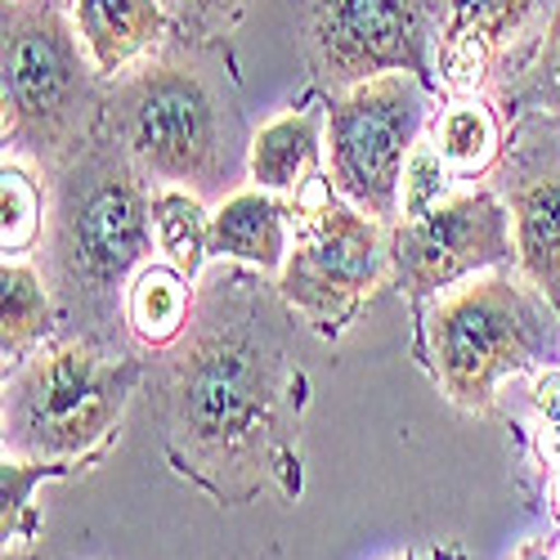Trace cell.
Returning <instances> with one entry per match:
<instances>
[{
  "instance_id": "6da1fadb",
  "label": "cell",
  "mask_w": 560,
  "mask_h": 560,
  "mask_svg": "<svg viewBox=\"0 0 560 560\" xmlns=\"http://www.w3.org/2000/svg\"><path fill=\"white\" fill-rule=\"evenodd\" d=\"M283 296L247 273L202 278L184 337L149 368L153 417L175 476L215 502L301 498V427L310 382L283 332Z\"/></svg>"
},
{
  "instance_id": "7a4b0ae2",
  "label": "cell",
  "mask_w": 560,
  "mask_h": 560,
  "mask_svg": "<svg viewBox=\"0 0 560 560\" xmlns=\"http://www.w3.org/2000/svg\"><path fill=\"white\" fill-rule=\"evenodd\" d=\"M50 175V288L68 337L117 346L126 332V292L153 252L158 184L108 130L90 135Z\"/></svg>"
},
{
  "instance_id": "3957f363",
  "label": "cell",
  "mask_w": 560,
  "mask_h": 560,
  "mask_svg": "<svg viewBox=\"0 0 560 560\" xmlns=\"http://www.w3.org/2000/svg\"><path fill=\"white\" fill-rule=\"evenodd\" d=\"M104 130L158 189H189L202 202L229 198L224 189L247 166L243 149H252L238 104L198 45H166L108 81Z\"/></svg>"
},
{
  "instance_id": "277c9868",
  "label": "cell",
  "mask_w": 560,
  "mask_h": 560,
  "mask_svg": "<svg viewBox=\"0 0 560 560\" xmlns=\"http://www.w3.org/2000/svg\"><path fill=\"white\" fill-rule=\"evenodd\" d=\"M100 77L63 0H5L0 14V139L5 158L55 171L104 130Z\"/></svg>"
},
{
  "instance_id": "5b68a950",
  "label": "cell",
  "mask_w": 560,
  "mask_h": 560,
  "mask_svg": "<svg viewBox=\"0 0 560 560\" xmlns=\"http://www.w3.org/2000/svg\"><path fill=\"white\" fill-rule=\"evenodd\" d=\"M556 354L560 314L525 273H476L427 314L431 377L462 412H489L506 377L551 368Z\"/></svg>"
},
{
  "instance_id": "8992f818",
  "label": "cell",
  "mask_w": 560,
  "mask_h": 560,
  "mask_svg": "<svg viewBox=\"0 0 560 560\" xmlns=\"http://www.w3.org/2000/svg\"><path fill=\"white\" fill-rule=\"evenodd\" d=\"M149 363L85 337L45 341L5 377L10 457H108Z\"/></svg>"
},
{
  "instance_id": "52a82bcc",
  "label": "cell",
  "mask_w": 560,
  "mask_h": 560,
  "mask_svg": "<svg viewBox=\"0 0 560 560\" xmlns=\"http://www.w3.org/2000/svg\"><path fill=\"white\" fill-rule=\"evenodd\" d=\"M292 252L273 288L301 323H310V332L337 341L395 278L390 229L350 207L328 175L292 202Z\"/></svg>"
},
{
  "instance_id": "ba28073f",
  "label": "cell",
  "mask_w": 560,
  "mask_h": 560,
  "mask_svg": "<svg viewBox=\"0 0 560 560\" xmlns=\"http://www.w3.org/2000/svg\"><path fill=\"white\" fill-rule=\"evenodd\" d=\"M431 90L412 72L363 81L328 100V179L363 215L399 224L404 171L427 135Z\"/></svg>"
},
{
  "instance_id": "9c48e42d",
  "label": "cell",
  "mask_w": 560,
  "mask_h": 560,
  "mask_svg": "<svg viewBox=\"0 0 560 560\" xmlns=\"http://www.w3.org/2000/svg\"><path fill=\"white\" fill-rule=\"evenodd\" d=\"M305 36L310 68L332 95L390 72L431 85L440 27L427 0H310Z\"/></svg>"
},
{
  "instance_id": "30bf717a",
  "label": "cell",
  "mask_w": 560,
  "mask_h": 560,
  "mask_svg": "<svg viewBox=\"0 0 560 560\" xmlns=\"http://www.w3.org/2000/svg\"><path fill=\"white\" fill-rule=\"evenodd\" d=\"M395 283L408 301H431L466 278L516 260L511 207L489 189H457L440 207L390 229Z\"/></svg>"
},
{
  "instance_id": "8fae6325",
  "label": "cell",
  "mask_w": 560,
  "mask_h": 560,
  "mask_svg": "<svg viewBox=\"0 0 560 560\" xmlns=\"http://www.w3.org/2000/svg\"><path fill=\"white\" fill-rule=\"evenodd\" d=\"M247 175L256 189L296 202L314 179L328 175V108H292L252 135Z\"/></svg>"
},
{
  "instance_id": "7c38bea8",
  "label": "cell",
  "mask_w": 560,
  "mask_h": 560,
  "mask_svg": "<svg viewBox=\"0 0 560 560\" xmlns=\"http://www.w3.org/2000/svg\"><path fill=\"white\" fill-rule=\"evenodd\" d=\"M68 10L104 81L126 77L171 45L166 0H72Z\"/></svg>"
},
{
  "instance_id": "4fadbf2b",
  "label": "cell",
  "mask_w": 560,
  "mask_h": 560,
  "mask_svg": "<svg viewBox=\"0 0 560 560\" xmlns=\"http://www.w3.org/2000/svg\"><path fill=\"white\" fill-rule=\"evenodd\" d=\"M296 215L292 202L265 189H238L211 211V260L247 265L265 278H278L292 252Z\"/></svg>"
},
{
  "instance_id": "5bb4252c",
  "label": "cell",
  "mask_w": 560,
  "mask_h": 560,
  "mask_svg": "<svg viewBox=\"0 0 560 560\" xmlns=\"http://www.w3.org/2000/svg\"><path fill=\"white\" fill-rule=\"evenodd\" d=\"M506 207L516 229V269L560 314V162L525 166Z\"/></svg>"
},
{
  "instance_id": "9a60e30c",
  "label": "cell",
  "mask_w": 560,
  "mask_h": 560,
  "mask_svg": "<svg viewBox=\"0 0 560 560\" xmlns=\"http://www.w3.org/2000/svg\"><path fill=\"white\" fill-rule=\"evenodd\" d=\"M55 323L59 301L40 269L27 260H5V269H0V359H5V377L23 368L45 341H55Z\"/></svg>"
},
{
  "instance_id": "2e32d148",
  "label": "cell",
  "mask_w": 560,
  "mask_h": 560,
  "mask_svg": "<svg viewBox=\"0 0 560 560\" xmlns=\"http://www.w3.org/2000/svg\"><path fill=\"white\" fill-rule=\"evenodd\" d=\"M194 301H198V288L175 265L149 260L126 292V337H135L153 354L175 346L194 318Z\"/></svg>"
},
{
  "instance_id": "e0dca14e",
  "label": "cell",
  "mask_w": 560,
  "mask_h": 560,
  "mask_svg": "<svg viewBox=\"0 0 560 560\" xmlns=\"http://www.w3.org/2000/svg\"><path fill=\"white\" fill-rule=\"evenodd\" d=\"M104 457H10L0 462V534H5V560H19L40 538V511H36V485L68 480L90 471Z\"/></svg>"
},
{
  "instance_id": "ac0fdd59",
  "label": "cell",
  "mask_w": 560,
  "mask_h": 560,
  "mask_svg": "<svg viewBox=\"0 0 560 560\" xmlns=\"http://www.w3.org/2000/svg\"><path fill=\"white\" fill-rule=\"evenodd\" d=\"M431 139L457 179H480L502 158V121H498L493 104H485L476 95L453 100L444 113H435Z\"/></svg>"
},
{
  "instance_id": "d6986e66",
  "label": "cell",
  "mask_w": 560,
  "mask_h": 560,
  "mask_svg": "<svg viewBox=\"0 0 560 560\" xmlns=\"http://www.w3.org/2000/svg\"><path fill=\"white\" fill-rule=\"evenodd\" d=\"M551 0H440V40H471L498 59L506 45H516Z\"/></svg>"
},
{
  "instance_id": "ffe728a7",
  "label": "cell",
  "mask_w": 560,
  "mask_h": 560,
  "mask_svg": "<svg viewBox=\"0 0 560 560\" xmlns=\"http://www.w3.org/2000/svg\"><path fill=\"white\" fill-rule=\"evenodd\" d=\"M153 247L166 265H175L189 283L207 273L211 260V211L189 189H158L153 194Z\"/></svg>"
},
{
  "instance_id": "44dd1931",
  "label": "cell",
  "mask_w": 560,
  "mask_h": 560,
  "mask_svg": "<svg viewBox=\"0 0 560 560\" xmlns=\"http://www.w3.org/2000/svg\"><path fill=\"white\" fill-rule=\"evenodd\" d=\"M45 224H50V189H40V175L27 162L5 158L0 162V247H5V260H23L40 243Z\"/></svg>"
},
{
  "instance_id": "7402d4cb",
  "label": "cell",
  "mask_w": 560,
  "mask_h": 560,
  "mask_svg": "<svg viewBox=\"0 0 560 560\" xmlns=\"http://www.w3.org/2000/svg\"><path fill=\"white\" fill-rule=\"evenodd\" d=\"M457 175L448 171V162L440 158L435 149V139L422 135L417 139V149L408 158V171H404V194H399V220H417V215H427L431 207H440L444 198H453L457 189Z\"/></svg>"
},
{
  "instance_id": "603a6c76",
  "label": "cell",
  "mask_w": 560,
  "mask_h": 560,
  "mask_svg": "<svg viewBox=\"0 0 560 560\" xmlns=\"http://www.w3.org/2000/svg\"><path fill=\"white\" fill-rule=\"evenodd\" d=\"M166 10L171 23L189 36V45H207L243 19L247 0H166Z\"/></svg>"
},
{
  "instance_id": "cb8c5ba5",
  "label": "cell",
  "mask_w": 560,
  "mask_h": 560,
  "mask_svg": "<svg viewBox=\"0 0 560 560\" xmlns=\"http://www.w3.org/2000/svg\"><path fill=\"white\" fill-rule=\"evenodd\" d=\"M534 104L560 121V5L547 19L542 45H538V63H534Z\"/></svg>"
},
{
  "instance_id": "d4e9b609",
  "label": "cell",
  "mask_w": 560,
  "mask_h": 560,
  "mask_svg": "<svg viewBox=\"0 0 560 560\" xmlns=\"http://www.w3.org/2000/svg\"><path fill=\"white\" fill-rule=\"evenodd\" d=\"M390 560H466V556H462V547H408Z\"/></svg>"
},
{
  "instance_id": "484cf974",
  "label": "cell",
  "mask_w": 560,
  "mask_h": 560,
  "mask_svg": "<svg viewBox=\"0 0 560 560\" xmlns=\"http://www.w3.org/2000/svg\"><path fill=\"white\" fill-rule=\"evenodd\" d=\"M516 560H551V556L542 551V542H529V547H521V551H516Z\"/></svg>"
},
{
  "instance_id": "4316f807",
  "label": "cell",
  "mask_w": 560,
  "mask_h": 560,
  "mask_svg": "<svg viewBox=\"0 0 560 560\" xmlns=\"http://www.w3.org/2000/svg\"><path fill=\"white\" fill-rule=\"evenodd\" d=\"M551 511H556V521H560V471H556V480H551Z\"/></svg>"
},
{
  "instance_id": "83f0119b",
  "label": "cell",
  "mask_w": 560,
  "mask_h": 560,
  "mask_svg": "<svg viewBox=\"0 0 560 560\" xmlns=\"http://www.w3.org/2000/svg\"><path fill=\"white\" fill-rule=\"evenodd\" d=\"M63 5H72V0H63Z\"/></svg>"
},
{
  "instance_id": "f1b7e54d",
  "label": "cell",
  "mask_w": 560,
  "mask_h": 560,
  "mask_svg": "<svg viewBox=\"0 0 560 560\" xmlns=\"http://www.w3.org/2000/svg\"><path fill=\"white\" fill-rule=\"evenodd\" d=\"M556 431H560V427H556Z\"/></svg>"
}]
</instances>
